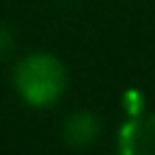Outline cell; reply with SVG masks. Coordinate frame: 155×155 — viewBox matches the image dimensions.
Listing matches in <instances>:
<instances>
[{"label": "cell", "instance_id": "1", "mask_svg": "<svg viewBox=\"0 0 155 155\" xmlns=\"http://www.w3.org/2000/svg\"><path fill=\"white\" fill-rule=\"evenodd\" d=\"M12 85L24 104L44 109L63 97L68 73L58 56L48 51H34L17 61L12 70Z\"/></svg>", "mask_w": 155, "mask_h": 155}, {"label": "cell", "instance_id": "2", "mask_svg": "<svg viewBox=\"0 0 155 155\" xmlns=\"http://www.w3.org/2000/svg\"><path fill=\"white\" fill-rule=\"evenodd\" d=\"M119 150L126 155H155V114L131 119L121 128Z\"/></svg>", "mask_w": 155, "mask_h": 155}, {"label": "cell", "instance_id": "3", "mask_svg": "<svg viewBox=\"0 0 155 155\" xmlns=\"http://www.w3.org/2000/svg\"><path fill=\"white\" fill-rule=\"evenodd\" d=\"M102 133V124L97 119V114L87 111V109H78L73 114H68V119L61 126V138L65 145L70 148H90Z\"/></svg>", "mask_w": 155, "mask_h": 155}, {"label": "cell", "instance_id": "4", "mask_svg": "<svg viewBox=\"0 0 155 155\" xmlns=\"http://www.w3.org/2000/svg\"><path fill=\"white\" fill-rule=\"evenodd\" d=\"M12 53H15V34L7 24L0 22V61L10 58Z\"/></svg>", "mask_w": 155, "mask_h": 155}]
</instances>
